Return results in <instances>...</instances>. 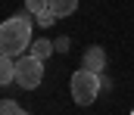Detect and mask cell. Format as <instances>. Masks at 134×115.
I'll list each match as a JSON object with an SVG mask.
<instances>
[{
	"label": "cell",
	"instance_id": "cell-7",
	"mask_svg": "<svg viewBox=\"0 0 134 115\" xmlns=\"http://www.w3.org/2000/svg\"><path fill=\"white\" fill-rule=\"evenodd\" d=\"M50 53H53V44H50V40H34V47H31V56H37V59H47V56H50Z\"/></svg>",
	"mask_w": 134,
	"mask_h": 115
},
{
	"label": "cell",
	"instance_id": "cell-1",
	"mask_svg": "<svg viewBox=\"0 0 134 115\" xmlns=\"http://www.w3.org/2000/svg\"><path fill=\"white\" fill-rule=\"evenodd\" d=\"M28 47H31V22L25 16L0 22V53L3 56H19Z\"/></svg>",
	"mask_w": 134,
	"mask_h": 115
},
{
	"label": "cell",
	"instance_id": "cell-4",
	"mask_svg": "<svg viewBox=\"0 0 134 115\" xmlns=\"http://www.w3.org/2000/svg\"><path fill=\"white\" fill-rule=\"evenodd\" d=\"M81 69L100 75L103 69H106V53H103V47H87V50H84V65H81Z\"/></svg>",
	"mask_w": 134,
	"mask_h": 115
},
{
	"label": "cell",
	"instance_id": "cell-2",
	"mask_svg": "<svg viewBox=\"0 0 134 115\" xmlns=\"http://www.w3.org/2000/svg\"><path fill=\"white\" fill-rule=\"evenodd\" d=\"M69 87H72V100L78 106H91L97 100V93H100V75H94L87 69H78L72 75V84Z\"/></svg>",
	"mask_w": 134,
	"mask_h": 115
},
{
	"label": "cell",
	"instance_id": "cell-8",
	"mask_svg": "<svg viewBox=\"0 0 134 115\" xmlns=\"http://www.w3.org/2000/svg\"><path fill=\"white\" fill-rule=\"evenodd\" d=\"M19 103L16 100H0V115H19Z\"/></svg>",
	"mask_w": 134,
	"mask_h": 115
},
{
	"label": "cell",
	"instance_id": "cell-9",
	"mask_svg": "<svg viewBox=\"0 0 134 115\" xmlns=\"http://www.w3.org/2000/svg\"><path fill=\"white\" fill-rule=\"evenodd\" d=\"M25 6H28V13H44V9H50V0H25Z\"/></svg>",
	"mask_w": 134,
	"mask_h": 115
},
{
	"label": "cell",
	"instance_id": "cell-5",
	"mask_svg": "<svg viewBox=\"0 0 134 115\" xmlns=\"http://www.w3.org/2000/svg\"><path fill=\"white\" fill-rule=\"evenodd\" d=\"M78 9V0H50V13L56 16V19H66Z\"/></svg>",
	"mask_w": 134,
	"mask_h": 115
},
{
	"label": "cell",
	"instance_id": "cell-6",
	"mask_svg": "<svg viewBox=\"0 0 134 115\" xmlns=\"http://www.w3.org/2000/svg\"><path fill=\"white\" fill-rule=\"evenodd\" d=\"M9 81H16V62H13V56L0 53V87L9 84Z\"/></svg>",
	"mask_w": 134,
	"mask_h": 115
},
{
	"label": "cell",
	"instance_id": "cell-3",
	"mask_svg": "<svg viewBox=\"0 0 134 115\" xmlns=\"http://www.w3.org/2000/svg\"><path fill=\"white\" fill-rule=\"evenodd\" d=\"M41 81H44V59H37L31 53L22 56V59H16V84H19V87L34 90Z\"/></svg>",
	"mask_w": 134,
	"mask_h": 115
},
{
	"label": "cell",
	"instance_id": "cell-10",
	"mask_svg": "<svg viewBox=\"0 0 134 115\" xmlns=\"http://www.w3.org/2000/svg\"><path fill=\"white\" fill-rule=\"evenodd\" d=\"M34 19H37V25H53V22H56V16H53L50 9H44V13H37Z\"/></svg>",
	"mask_w": 134,
	"mask_h": 115
},
{
	"label": "cell",
	"instance_id": "cell-11",
	"mask_svg": "<svg viewBox=\"0 0 134 115\" xmlns=\"http://www.w3.org/2000/svg\"><path fill=\"white\" fill-rule=\"evenodd\" d=\"M19 115H28V112H19Z\"/></svg>",
	"mask_w": 134,
	"mask_h": 115
}]
</instances>
